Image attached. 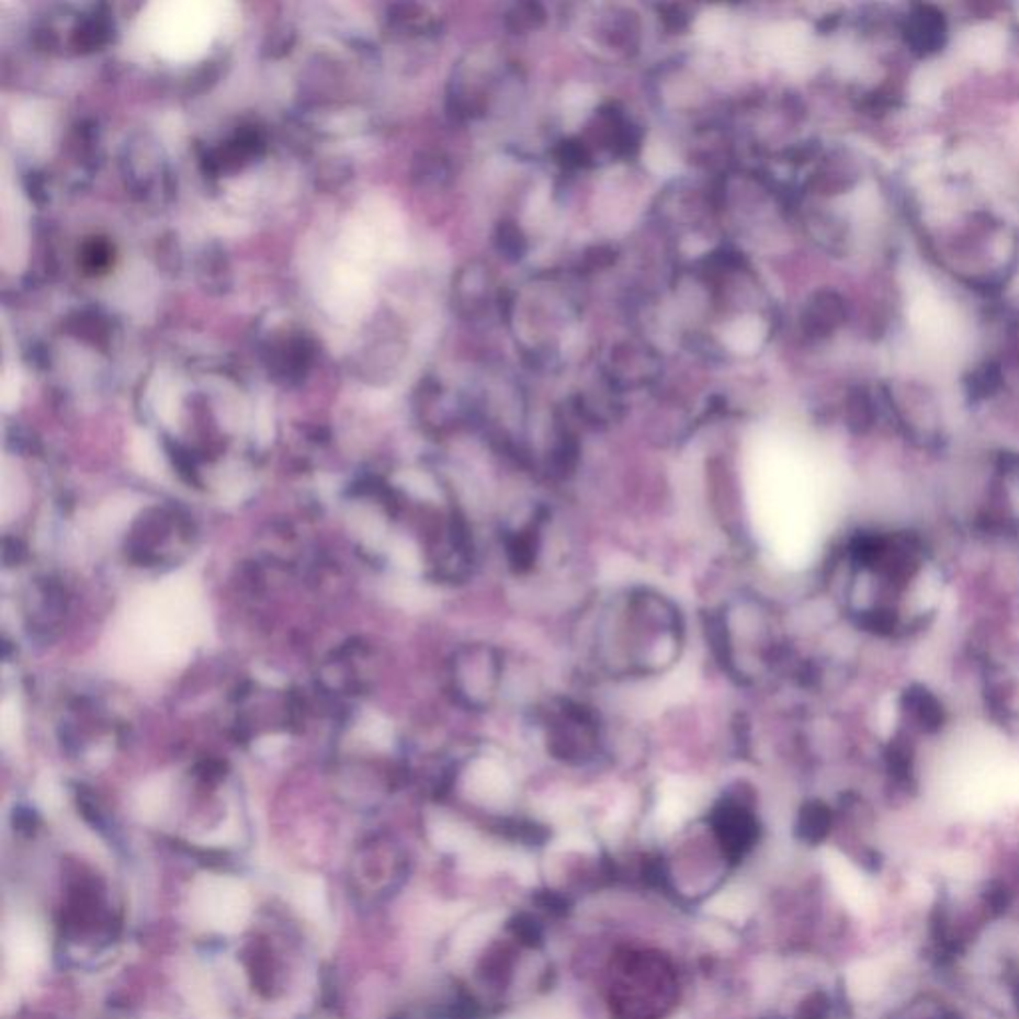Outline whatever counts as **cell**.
Here are the masks:
<instances>
[{"instance_id": "5", "label": "cell", "mask_w": 1019, "mask_h": 1019, "mask_svg": "<svg viewBox=\"0 0 1019 1019\" xmlns=\"http://www.w3.org/2000/svg\"><path fill=\"white\" fill-rule=\"evenodd\" d=\"M842 317H845V305L838 295L830 291L816 293L815 297L806 303L805 313H803V331L808 337H826L837 329Z\"/></svg>"}, {"instance_id": "15", "label": "cell", "mask_w": 1019, "mask_h": 1019, "mask_svg": "<svg viewBox=\"0 0 1019 1019\" xmlns=\"http://www.w3.org/2000/svg\"><path fill=\"white\" fill-rule=\"evenodd\" d=\"M363 729H365L366 739L371 740V743H376V745H387L390 737H393L390 725H387L385 721L381 720V717H376V715L366 720Z\"/></svg>"}, {"instance_id": "13", "label": "cell", "mask_w": 1019, "mask_h": 1019, "mask_svg": "<svg viewBox=\"0 0 1019 1019\" xmlns=\"http://www.w3.org/2000/svg\"><path fill=\"white\" fill-rule=\"evenodd\" d=\"M659 19L666 24V29L679 33L686 31L689 26V14L681 4H664L659 7Z\"/></svg>"}, {"instance_id": "10", "label": "cell", "mask_w": 1019, "mask_h": 1019, "mask_svg": "<svg viewBox=\"0 0 1019 1019\" xmlns=\"http://www.w3.org/2000/svg\"><path fill=\"white\" fill-rule=\"evenodd\" d=\"M36 803L46 813H56L63 806V791L50 777H43L36 784Z\"/></svg>"}, {"instance_id": "8", "label": "cell", "mask_w": 1019, "mask_h": 1019, "mask_svg": "<svg viewBox=\"0 0 1019 1019\" xmlns=\"http://www.w3.org/2000/svg\"><path fill=\"white\" fill-rule=\"evenodd\" d=\"M547 21V12L540 2H518L505 14L506 29L512 34L534 33Z\"/></svg>"}, {"instance_id": "6", "label": "cell", "mask_w": 1019, "mask_h": 1019, "mask_svg": "<svg viewBox=\"0 0 1019 1019\" xmlns=\"http://www.w3.org/2000/svg\"><path fill=\"white\" fill-rule=\"evenodd\" d=\"M291 901L307 920L322 922L327 916L325 882L319 876H297L291 882Z\"/></svg>"}, {"instance_id": "3", "label": "cell", "mask_w": 1019, "mask_h": 1019, "mask_svg": "<svg viewBox=\"0 0 1019 1019\" xmlns=\"http://www.w3.org/2000/svg\"><path fill=\"white\" fill-rule=\"evenodd\" d=\"M4 954L12 974L29 977L43 962L44 938L31 920H14L4 930Z\"/></svg>"}, {"instance_id": "4", "label": "cell", "mask_w": 1019, "mask_h": 1019, "mask_svg": "<svg viewBox=\"0 0 1019 1019\" xmlns=\"http://www.w3.org/2000/svg\"><path fill=\"white\" fill-rule=\"evenodd\" d=\"M627 371H632L627 387L635 385L633 381H639V385H644L645 378H654L657 371H659L657 354L649 351L644 344H618L615 349H612V366H610L612 381L615 378V381L622 383V378L627 375Z\"/></svg>"}, {"instance_id": "14", "label": "cell", "mask_w": 1019, "mask_h": 1019, "mask_svg": "<svg viewBox=\"0 0 1019 1019\" xmlns=\"http://www.w3.org/2000/svg\"><path fill=\"white\" fill-rule=\"evenodd\" d=\"M19 733V707L7 701L2 705V717H0V735L4 743H11Z\"/></svg>"}, {"instance_id": "2", "label": "cell", "mask_w": 1019, "mask_h": 1019, "mask_svg": "<svg viewBox=\"0 0 1019 1019\" xmlns=\"http://www.w3.org/2000/svg\"><path fill=\"white\" fill-rule=\"evenodd\" d=\"M494 287L492 269L484 261H471L454 278L452 305L461 317H480L492 305Z\"/></svg>"}, {"instance_id": "11", "label": "cell", "mask_w": 1019, "mask_h": 1019, "mask_svg": "<svg viewBox=\"0 0 1019 1019\" xmlns=\"http://www.w3.org/2000/svg\"><path fill=\"white\" fill-rule=\"evenodd\" d=\"M556 156L568 168H581L590 160V150H588V146L584 141L566 140L559 144Z\"/></svg>"}, {"instance_id": "12", "label": "cell", "mask_w": 1019, "mask_h": 1019, "mask_svg": "<svg viewBox=\"0 0 1019 1019\" xmlns=\"http://www.w3.org/2000/svg\"><path fill=\"white\" fill-rule=\"evenodd\" d=\"M618 261V249L612 246H593L584 251V265L590 271L612 268Z\"/></svg>"}, {"instance_id": "1", "label": "cell", "mask_w": 1019, "mask_h": 1019, "mask_svg": "<svg viewBox=\"0 0 1019 1019\" xmlns=\"http://www.w3.org/2000/svg\"><path fill=\"white\" fill-rule=\"evenodd\" d=\"M192 910L195 918L207 928L234 933L246 926L251 913V898L239 880L204 876L195 882Z\"/></svg>"}, {"instance_id": "7", "label": "cell", "mask_w": 1019, "mask_h": 1019, "mask_svg": "<svg viewBox=\"0 0 1019 1019\" xmlns=\"http://www.w3.org/2000/svg\"><path fill=\"white\" fill-rule=\"evenodd\" d=\"M494 249L508 263H518L527 258L528 237L514 219H500L494 227Z\"/></svg>"}, {"instance_id": "9", "label": "cell", "mask_w": 1019, "mask_h": 1019, "mask_svg": "<svg viewBox=\"0 0 1019 1019\" xmlns=\"http://www.w3.org/2000/svg\"><path fill=\"white\" fill-rule=\"evenodd\" d=\"M168 805V786L163 781H151L138 794V811L146 820H154Z\"/></svg>"}]
</instances>
